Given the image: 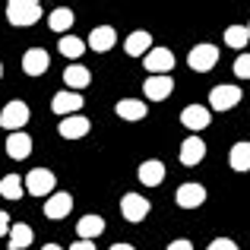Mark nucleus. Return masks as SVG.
Wrapping results in <instances>:
<instances>
[{"mask_svg":"<svg viewBox=\"0 0 250 250\" xmlns=\"http://www.w3.org/2000/svg\"><path fill=\"white\" fill-rule=\"evenodd\" d=\"M83 108V95L80 92H57L54 95V102H51V111H54V114H61V121L63 117H73L76 111Z\"/></svg>","mask_w":250,"mask_h":250,"instance_id":"10","label":"nucleus"},{"mask_svg":"<svg viewBox=\"0 0 250 250\" xmlns=\"http://www.w3.org/2000/svg\"><path fill=\"white\" fill-rule=\"evenodd\" d=\"M206 159V143L200 136H187L181 143V165H200Z\"/></svg>","mask_w":250,"mask_h":250,"instance_id":"13","label":"nucleus"},{"mask_svg":"<svg viewBox=\"0 0 250 250\" xmlns=\"http://www.w3.org/2000/svg\"><path fill=\"white\" fill-rule=\"evenodd\" d=\"M29 104L25 102H10V104H3V111H0V127L3 130H10V133H19V130L29 124Z\"/></svg>","mask_w":250,"mask_h":250,"instance_id":"2","label":"nucleus"},{"mask_svg":"<svg viewBox=\"0 0 250 250\" xmlns=\"http://www.w3.org/2000/svg\"><path fill=\"white\" fill-rule=\"evenodd\" d=\"M143 92H146L149 102H165L171 92H174V80L171 76H149L143 83Z\"/></svg>","mask_w":250,"mask_h":250,"instance_id":"12","label":"nucleus"},{"mask_svg":"<svg viewBox=\"0 0 250 250\" xmlns=\"http://www.w3.org/2000/svg\"><path fill=\"white\" fill-rule=\"evenodd\" d=\"M0 76H3V63H0Z\"/></svg>","mask_w":250,"mask_h":250,"instance_id":"36","label":"nucleus"},{"mask_svg":"<svg viewBox=\"0 0 250 250\" xmlns=\"http://www.w3.org/2000/svg\"><path fill=\"white\" fill-rule=\"evenodd\" d=\"M42 250H63V247H57V244H44Z\"/></svg>","mask_w":250,"mask_h":250,"instance_id":"35","label":"nucleus"},{"mask_svg":"<svg viewBox=\"0 0 250 250\" xmlns=\"http://www.w3.org/2000/svg\"><path fill=\"white\" fill-rule=\"evenodd\" d=\"M38 16H42L38 0H10L6 3V19L13 25H35Z\"/></svg>","mask_w":250,"mask_h":250,"instance_id":"1","label":"nucleus"},{"mask_svg":"<svg viewBox=\"0 0 250 250\" xmlns=\"http://www.w3.org/2000/svg\"><path fill=\"white\" fill-rule=\"evenodd\" d=\"M10 215H6V212H0V238H3V234H6V238H10Z\"/></svg>","mask_w":250,"mask_h":250,"instance_id":"32","label":"nucleus"},{"mask_svg":"<svg viewBox=\"0 0 250 250\" xmlns=\"http://www.w3.org/2000/svg\"><path fill=\"white\" fill-rule=\"evenodd\" d=\"M32 238H35V234H32V228L29 225H22V222H19V225H13L10 228V250H25L32 244Z\"/></svg>","mask_w":250,"mask_h":250,"instance_id":"26","label":"nucleus"},{"mask_svg":"<svg viewBox=\"0 0 250 250\" xmlns=\"http://www.w3.org/2000/svg\"><path fill=\"white\" fill-rule=\"evenodd\" d=\"M54 187H57V177L51 174L48 168H32L29 174H25V190H29L32 196H54Z\"/></svg>","mask_w":250,"mask_h":250,"instance_id":"4","label":"nucleus"},{"mask_svg":"<svg viewBox=\"0 0 250 250\" xmlns=\"http://www.w3.org/2000/svg\"><path fill=\"white\" fill-rule=\"evenodd\" d=\"M174 200H177L181 209H196V206L206 203V187H203V184H181L177 193H174Z\"/></svg>","mask_w":250,"mask_h":250,"instance_id":"9","label":"nucleus"},{"mask_svg":"<svg viewBox=\"0 0 250 250\" xmlns=\"http://www.w3.org/2000/svg\"><path fill=\"white\" fill-rule=\"evenodd\" d=\"M114 111L124 121H143V117H146V102H140V98H121V102L114 104Z\"/></svg>","mask_w":250,"mask_h":250,"instance_id":"19","label":"nucleus"},{"mask_svg":"<svg viewBox=\"0 0 250 250\" xmlns=\"http://www.w3.org/2000/svg\"><path fill=\"white\" fill-rule=\"evenodd\" d=\"M102 231H104V219H102V215H83V219L76 222V234H80V241H95Z\"/></svg>","mask_w":250,"mask_h":250,"instance_id":"21","label":"nucleus"},{"mask_svg":"<svg viewBox=\"0 0 250 250\" xmlns=\"http://www.w3.org/2000/svg\"><path fill=\"white\" fill-rule=\"evenodd\" d=\"M171 67H174V54L168 48H152L146 54V70L152 76H171Z\"/></svg>","mask_w":250,"mask_h":250,"instance_id":"8","label":"nucleus"},{"mask_svg":"<svg viewBox=\"0 0 250 250\" xmlns=\"http://www.w3.org/2000/svg\"><path fill=\"white\" fill-rule=\"evenodd\" d=\"M124 51H127L130 57H146L149 51H152V35H149V32H143V29L130 32L127 42H124Z\"/></svg>","mask_w":250,"mask_h":250,"instance_id":"15","label":"nucleus"},{"mask_svg":"<svg viewBox=\"0 0 250 250\" xmlns=\"http://www.w3.org/2000/svg\"><path fill=\"white\" fill-rule=\"evenodd\" d=\"M228 162H231V168L234 171H250V143L247 140H241V143H234L231 146V152H228Z\"/></svg>","mask_w":250,"mask_h":250,"instance_id":"22","label":"nucleus"},{"mask_svg":"<svg viewBox=\"0 0 250 250\" xmlns=\"http://www.w3.org/2000/svg\"><path fill=\"white\" fill-rule=\"evenodd\" d=\"M48 67H51V57H48V51L44 48H29L22 54V70L29 76H42V73H48Z\"/></svg>","mask_w":250,"mask_h":250,"instance_id":"11","label":"nucleus"},{"mask_svg":"<svg viewBox=\"0 0 250 250\" xmlns=\"http://www.w3.org/2000/svg\"><path fill=\"white\" fill-rule=\"evenodd\" d=\"M0 196H3V200H19V196H25V181H19V174L0 177Z\"/></svg>","mask_w":250,"mask_h":250,"instance_id":"24","label":"nucleus"},{"mask_svg":"<svg viewBox=\"0 0 250 250\" xmlns=\"http://www.w3.org/2000/svg\"><path fill=\"white\" fill-rule=\"evenodd\" d=\"M111 250H136L133 244H111Z\"/></svg>","mask_w":250,"mask_h":250,"instance_id":"34","label":"nucleus"},{"mask_svg":"<svg viewBox=\"0 0 250 250\" xmlns=\"http://www.w3.org/2000/svg\"><path fill=\"white\" fill-rule=\"evenodd\" d=\"M57 133H61L63 140H80V136L89 133V117H80V114L63 117V121L57 124Z\"/></svg>","mask_w":250,"mask_h":250,"instance_id":"16","label":"nucleus"},{"mask_svg":"<svg viewBox=\"0 0 250 250\" xmlns=\"http://www.w3.org/2000/svg\"><path fill=\"white\" fill-rule=\"evenodd\" d=\"M70 250H95L92 241H76V244H70Z\"/></svg>","mask_w":250,"mask_h":250,"instance_id":"33","label":"nucleus"},{"mask_svg":"<svg viewBox=\"0 0 250 250\" xmlns=\"http://www.w3.org/2000/svg\"><path fill=\"white\" fill-rule=\"evenodd\" d=\"M181 124L187 130H193V136H196L200 130H206L209 124H212V114H209L206 104H187V108L181 111Z\"/></svg>","mask_w":250,"mask_h":250,"instance_id":"7","label":"nucleus"},{"mask_svg":"<svg viewBox=\"0 0 250 250\" xmlns=\"http://www.w3.org/2000/svg\"><path fill=\"white\" fill-rule=\"evenodd\" d=\"M247 32H250V22H247Z\"/></svg>","mask_w":250,"mask_h":250,"instance_id":"37","label":"nucleus"},{"mask_svg":"<svg viewBox=\"0 0 250 250\" xmlns=\"http://www.w3.org/2000/svg\"><path fill=\"white\" fill-rule=\"evenodd\" d=\"M209 250H238V244H234L231 238H215L212 244H209Z\"/></svg>","mask_w":250,"mask_h":250,"instance_id":"30","label":"nucleus"},{"mask_svg":"<svg viewBox=\"0 0 250 250\" xmlns=\"http://www.w3.org/2000/svg\"><path fill=\"white\" fill-rule=\"evenodd\" d=\"M114 42H117V35H114L111 25H98V29H92V35H89V48L98 51V54L111 51V48H114Z\"/></svg>","mask_w":250,"mask_h":250,"instance_id":"18","label":"nucleus"},{"mask_svg":"<svg viewBox=\"0 0 250 250\" xmlns=\"http://www.w3.org/2000/svg\"><path fill=\"white\" fill-rule=\"evenodd\" d=\"M85 48H89V42H83V38H76V35H63L61 42H57V51H61L67 61H76V57H83Z\"/></svg>","mask_w":250,"mask_h":250,"instance_id":"23","label":"nucleus"},{"mask_svg":"<svg viewBox=\"0 0 250 250\" xmlns=\"http://www.w3.org/2000/svg\"><path fill=\"white\" fill-rule=\"evenodd\" d=\"M234 76L238 80H250V54H241L234 61Z\"/></svg>","mask_w":250,"mask_h":250,"instance_id":"29","label":"nucleus"},{"mask_svg":"<svg viewBox=\"0 0 250 250\" xmlns=\"http://www.w3.org/2000/svg\"><path fill=\"white\" fill-rule=\"evenodd\" d=\"M140 181L146 184V187H159V184L165 181V165H162L159 159H146L140 165Z\"/></svg>","mask_w":250,"mask_h":250,"instance_id":"20","label":"nucleus"},{"mask_svg":"<svg viewBox=\"0 0 250 250\" xmlns=\"http://www.w3.org/2000/svg\"><path fill=\"white\" fill-rule=\"evenodd\" d=\"M165 250H193V244H190L187 238H177V241H171Z\"/></svg>","mask_w":250,"mask_h":250,"instance_id":"31","label":"nucleus"},{"mask_svg":"<svg viewBox=\"0 0 250 250\" xmlns=\"http://www.w3.org/2000/svg\"><path fill=\"white\" fill-rule=\"evenodd\" d=\"M73 19H76V16H73V10H67V6H57V10L48 16V25H51L54 32H61V35H63V32L73 25Z\"/></svg>","mask_w":250,"mask_h":250,"instance_id":"27","label":"nucleus"},{"mask_svg":"<svg viewBox=\"0 0 250 250\" xmlns=\"http://www.w3.org/2000/svg\"><path fill=\"white\" fill-rule=\"evenodd\" d=\"M89 70L85 67H67L63 70V83H67V89L70 92H80V89H85V85H89Z\"/></svg>","mask_w":250,"mask_h":250,"instance_id":"25","label":"nucleus"},{"mask_svg":"<svg viewBox=\"0 0 250 250\" xmlns=\"http://www.w3.org/2000/svg\"><path fill=\"white\" fill-rule=\"evenodd\" d=\"M215 63H219V48H215V44H196L187 54V67L193 70V73H209Z\"/></svg>","mask_w":250,"mask_h":250,"instance_id":"3","label":"nucleus"},{"mask_svg":"<svg viewBox=\"0 0 250 250\" xmlns=\"http://www.w3.org/2000/svg\"><path fill=\"white\" fill-rule=\"evenodd\" d=\"M70 209H73V196H70V193H54V196L44 200V215L54 219V222L57 219H67Z\"/></svg>","mask_w":250,"mask_h":250,"instance_id":"14","label":"nucleus"},{"mask_svg":"<svg viewBox=\"0 0 250 250\" xmlns=\"http://www.w3.org/2000/svg\"><path fill=\"white\" fill-rule=\"evenodd\" d=\"M121 212H124L127 222H143L149 212H152V203H149L143 193H124L121 196Z\"/></svg>","mask_w":250,"mask_h":250,"instance_id":"6","label":"nucleus"},{"mask_svg":"<svg viewBox=\"0 0 250 250\" xmlns=\"http://www.w3.org/2000/svg\"><path fill=\"white\" fill-rule=\"evenodd\" d=\"M247 42H250V32H247V25H228L225 29V44L228 48H247Z\"/></svg>","mask_w":250,"mask_h":250,"instance_id":"28","label":"nucleus"},{"mask_svg":"<svg viewBox=\"0 0 250 250\" xmlns=\"http://www.w3.org/2000/svg\"><path fill=\"white\" fill-rule=\"evenodd\" d=\"M241 98H244V92L238 89V85H215L212 92H209V108L212 111H231L241 104Z\"/></svg>","mask_w":250,"mask_h":250,"instance_id":"5","label":"nucleus"},{"mask_svg":"<svg viewBox=\"0 0 250 250\" xmlns=\"http://www.w3.org/2000/svg\"><path fill=\"white\" fill-rule=\"evenodd\" d=\"M6 155H10V159H29L32 155V136L29 133H22V130H19V133H10L6 136Z\"/></svg>","mask_w":250,"mask_h":250,"instance_id":"17","label":"nucleus"}]
</instances>
